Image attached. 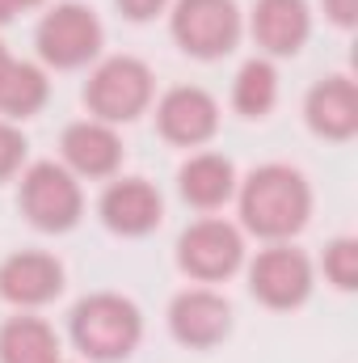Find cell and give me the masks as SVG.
Returning <instances> with one entry per match:
<instances>
[{
  "label": "cell",
  "mask_w": 358,
  "mask_h": 363,
  "mask_svg": "<svg viewBox=\"0 0 358 363\" xmlns=\"http://www.w3.org/2000/svg\"><path fill=\"white\" fill-rule=\"evenodd\" d=\"M312 211L308 182L287 165H266L241 190V216L258 237H291Z\"/></svg>",
  "instance_id": "1"
},
{
  "label": "cell",
  "mask_w": 358,
  "mask_h": 363,
  "mask_svg": "<svg viewBox=\"0 0 358 363\" xmlns=\"http://www.w3.org/2000/svg\"><path fill=\"white\" fill-rule=\"evenodd\" d=\"M72 338L89 359H122L139 342V313L122 296H89L72 313Z\"/></svg>",
  "instance_id": "2"
},
{
  "label": "cell",
  "mask_w": 358,
  "mask_h": 363,
  "mask_svg": "<svg viewBox=\"0 0 358 363\" xmlns=\"http://www.w3.org/2000/svg\"><path fill=\"white\" fill-rule=\"evenodd\" d=\"M241 13L232 0H178L173 9V38L190 55L215 60L236 47Z\"/></svg>",
  "instance_id": "3"
},
{
  "label": "cell",
  "mask_w": 358,
  "mask_h": 363,
  "mask_svg": "<svg viewBox=\"0 0 358 363\" xmlns=\"http://www.w3.org/2000/svg\"><path fill=\"white\" fill-rule=\"evenodd\" d=\"M152 97V72L139 64V60H110L93 72L85 101H89L93 114L110 118V123H122V118H135Z\"/></svg>",
  "instance_id": "4"
},
{
  "label": "cell",
  "mask_w": 358,
  "mask_h": 363,
  "mask_svg": "<svg viewBox=\"0 0 358 363\" xmlns=\"http://www.w3.org/2000/svg\"><path fill=\"white\" fill-rule=\"evenodd\" d=\"M21 207H25V216L38 224V228H47V233H64V228H72L76 224V216H81V186L72 182L68 169H59V165H34L25 182H21Z\"/></svg>",
  "instance_id": "5"
},
{
  "label": "cell",
  "mask_w": 358,
  "mask_h": 363,
  "mask_svg": "<svg viewBox=\"0 0 358 363\" xmlns=\"http://www.w3.org/2000/svg\"><path fill=\"white\" fill-rule=\"evenodd\" d=\"M101 47V26L85 4H59L55 13L42 17L38 26V51L55 68H76L97 55Z\"/></svg>",
  "instance_id": "6"
},
{
  "label": "cell",
  "mask_w": 358,
  "mask_h": 363,
  "mask_svg": "<svg viewBox=\"0 0 358 363\" xmlns=\"http://www.w3.org/2000/svg\"><path fill=\"white\" fill-rule=\"evenodd\" d=\"M241 233L224 220H202L194 228H185L178 245V262L181 271H190L194 279H224L241 267Z\"/></svg>",
  "instance_id": "7"
},
{
  "label": "cell",
  "mask_w": 358,
  "mask_h": 363,
  "mask_svg": "<svg viewBox=\"0 0 358 363\" xmlns=\"http://www.w3.org/2000/svg\"><path fill=\"white\" fill-rule=\"evenodd\" d=\"M253 291L266 300L270 308H291L308 296L312 287V267L299 250H266L253 262Z\"/></svg>",
  "instance_id": "8"
},
{
  "label": "cell",
  "mask_w": 358,
  "mask_h": 363,
  "mask_svg": "<svg viewBox=\"0 0 358 363\" xmlns=\"http://www.w3.org/2000/svg\"><path fill=\"white\" fill-rule=\"evenodd\" d=\"M169 321H173V334L185 347H215L232 325V308L215 291H185L173 300Z\"/></svg>",
  "instance_id": "9"
},
{
  "label": "cell",
  "mask_w": 358,
  "mask_h": 363,
  "mask_svg": "<svg viewBox=\"0 0 358 363\" xmlns=\"http://www.w3.org/2000/svg\"><path fill=\"white\" fill-rule=\"evenodd\" d=\"M59 287L64 271L47 254H13L0 267V296L13 304H47L51 296H59Z\"/></svg>",
  "instance_id": "10"
},
{
  "label": "cell",
  "mask_w": 358,
  "mask_h": 363,
  "mask_svg": "<svg viewBox=\"0 0 358 363\" xmlns=\"http://www.w3.org/2000/svg\"><path fill=\"white\" fill-rule=\"evenodd\" d=\"M101 216L114 233H127V237H139L148 228H156L161 220V194L139 178L114 182L101 199Z\"/></svg>",
  "instance_id": "11"
},
{
  "label": "cell",
  "mask_w": 358,
  "mask_h": 363,
  "mask_svg": "<svg viewBox=\"0 0 358 363\" xmlns=\"http://www.w3.org/2000/svg\"><path fill=\"white\" fill-rule=\"evenodd\" d=\"M308 123L329 140H346L358 131V89L346 77H329L308 93Z\"/></svg>",
  "instance_id": "12"
},
{
  "label": "cell",
  "mask_w": 358,
  "mask_h": 363,
  "mask_svg": "<svg viewBox=\"0 0 358 363\" xmlns=\"http://www.w3.org/2000/svg\"><path fill=\"white\" fill-rule=\"evenodd\" d=\"M219 123L215 101L202 89H173L161 101V131L173 144H202Z\"/></svg>",
  "instance_id": "13"
},
{
  "label": "cell",
  "mask_w": 358,
  "mask_h": 363,
  "mask_svg": "<svg viewBox=\"0 0 358 363\" xmlns=\"http://www.w3.org/2000/svg\"><path fill=\"white\" fill-rule=\"evenodd\" d=\"M253 34L274 55H291L308 38V4L304 0H258Z\"/></svg>",
  "instance_id": "14"
},
{
  "label": "cell",
  "mask_w": 358,
  "mask_h": 363,
  "mask_svg": "<svg viewBox=\"0 0 358 363\" xmlns=\"http://www.w3.org/2000/svg\"><path fill=\"white\" fill-rule=\"evenodd\" d=\"M64 157H68L72 169H81L89 178H105V174H114V165L122 157V144L101 123H76V127L64 131Z\"/></svg>",
  "instance_id": "15"
},
{
  "label": "cell",
  "mask_w": 358,
  "mask_h": 363,
  "mask_svg": "<svg viewBox=\"0 0 358 363\" xmlns=\"http://www.w3.org/2000/svg\"><path fill=\"white\" fill-rule=\"evenodd\" d=\"M0 359L4 363H59V338L38 317H13L0 330Z\"/></svg>",
  "instance_id": "16"
},
{
  "label": "cell",
  "mask_w": 358,
  "mask_h": 363,
  "mask_svg": "<svg viewBox=\"0 0 358 363\" xmlns=\"http://www.w3.org/2000/svg\"><path fill=\"white\" fill-rule=\"evenodd\" d=\"M236 186V174L224 157H194L185 169H181V194L194 203V207H219Z\"/></svg>",
  "instance_id": "17"
},
{
  "label": "cell",
  "mask_w": 358,
  "mask_h": 363,
  "mask_svg": "<svg viewBox=\"0 0 358 363\" xmlns=\"http://www.w3.org/2000/svg\"><path fill=\"white\" fill-rule=\"evenodd\" d=\"M47 101V81L30 64H13L0 81V110L4 114H34Z\"/></svg>",
  "instance_id": "18"
},
{
  "label": "cell",
  "mask_w": 358,
  "mask_h": 363,
  "mask_svg": "<svg viewBox=\"0 0 358 363\" xmlns=\"http://www.w3.org/2000/svg\"><path fill=\"white\" fill-rule=\"evenodd\" d=\"M274 97H278V77H274V68L262 64V60L245 64L241 77H236V93H232L236 110L258 118V114H266L270 106H274Z\"/></svg>",
  "instance_id": "19"
},
{
  "label": "cell",
  "mask_w": 358,
  "mask_h": 363,
  "mask_svg": "<svg viewBox=\"0 0 358 363\" xmlns=\"http://www.w3.org/2000/svg\"><path fill=\"white\" fill-rule=\"evenodd\" d=\"M325 274H329L342 291H350L358 283V241H350V237L333 241V245L325 250Z\"/></svg>",
  "instance_id": "20"
},
{
  "label": "cell",
  "mask_w": 358,
  "mask_h": 363,
  "mask_svg": "<svg viewBox=\"0 0 358 363\" xmlns=\"http://www.w3.org/2000/svg\"><path fill=\"white\" fill-rule=\"evenodd\" d=\"M21 152H25V144H21V135H17L13 127H4V123H0V178H8V174L17 169V161H21Z\"/></svg>",
  "instance_id": "21"
},
{
  "label": "cell",
  "mask_w": 358,
  "mask_h": 363,
  "mask_svg": "<svg viewBox=\"0 0 358 363\" xmlns=\"http://www.w3.org/2000/svg\"><path fill=\"white\" fill-rule=\"evenodd\" d=\"M118 9H122L127 17H135V21H144V17H152V13H161V9H165V0H118Z\"/></svg>",
  "instance_id": "22"
},
{
  "label": "cell",
  "mask_w": 358,
  "mask_h": 363,
  "mask_svg": "<svg viewBox=\"0 0 358 363\" xmlns=\"http://www.w3.org/2000/svg\"><path fill=\"white\" fill-rule=\"evenodd\" d=\"M325 13L337 21V26H354V13H358V0H325Z\"/></svg>",
  "instance_id": "23"
},
{
  "label": "cell",
  "mask_w": 358,
  "mask_h": 363,
  "mask_svg": "<svg viewBox=\"0 0 358 363\" xmlns=\"http://www.w3.org/2000/svg\"><path fill=\"white\" fill-rule=\"evenodd\" d=\"M30 4H38V0H0V21H8L17 9H30Z\"/></svg>",
  "instance_id": "24"
},
{
  "label": "cell",
  "mask_w": 358,
  "mask_h": 363,
  "mask_svg": "<svg viewBox=\"0 0 358 363\" xmlns=\"http://www.w3.org/2000/svg\"><path fill=\"white\" fill-rule=\"evenodd\" d=\"M8 68H13V60H8V51L0 47V81H4V72H8Z\"/></svg>",
  "instance_id": "25"
}]
</instances>
